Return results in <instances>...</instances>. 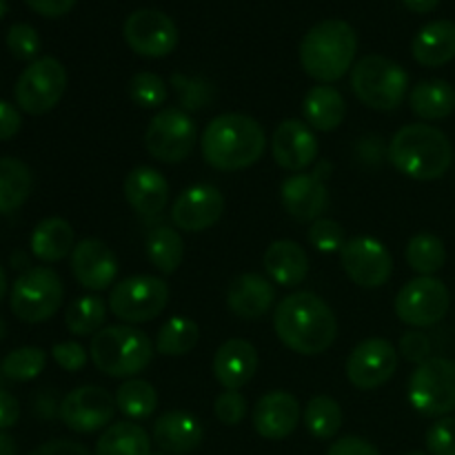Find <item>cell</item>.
<instances>
[{"instance_id": "58", "label": "cell", "mask_w": 455, "mask_h": 455, "mask_svg": "<svg viewBox=\"0 0 455 455\" xmlns=\"http://www.w3.org/2000/svg\"><path fill=\"white\" fill-rule=\"evenodd\" d=\"M407 455H429V453H425V451H409Z\"/></svg>"}, {"instance_id": "19", "label": "cell", "mask_w": 455, "mask_h": 455, "mask_svg": "<svg viewBox=\"0 0 455 455\" xmlns=\"http://www.w3.org/2000/svg\"><path fill=\"white\" fill-rule=\"evenodd\" d=\"M271 154L278 167L287 172H302L318 158V140L314 129L305 120H283L271 138Z\"/></svg>"}, {"instance_id": "51", "label": "cell", "mask_w": 455, "mask_h": 455, "mask_svg": "<svg viewBox=\"0 0 455 455\" xmlns=\"http://www.w3.org/2000/svg\"><path fill=\"white\" fill-rule=\"evenodd\" d=\"M36 13L44 18H60L65 13L71 12V7L76 4V0H25Z\"/></svg>"}, {"instance_id": "56", "label": "cell", "mask_w": 455, "mask_h": 455, "mask_svg": "<svg viewBox=\"0 0 455 455\" xmlns=\"http://www.w3.org/2000/svg\"><path fill=\"white\" fill-rule=\"evenodd\" d=\"M4 336H7V324H4V320L0 318V340H4Z\"/></svg>"}, {"instance_id": "49", "label": "cell", "mask_w": 455, "mask_h": 455, "mask_svg": "<svg viewBox=\"0 0 455 455\" xmlns=\"http://www.w3.org/2000/svg\"><path fill=\"white\" fill-rule=\"evenodd\" d=\"M22 127L20 111L13 105H9L7 100H0V142L9 140V138L16 136Z\"/></svg>"}, {"instance_id": "17", "label": "cell", "mask_w": 455, "mask_h": 455, "mask_svg": "<svg viewBox=\"0 0 455 455\" xmlns=\"http://www.w3.org/2000/svg\"><path fill=\"white\" fill-rule=\"evenodd\" d=\"M225 196L213 185H194L182 191L172 207V220L178 229L198 234L220 220Z\"/></svg>"}, {"instance_id": "31", "label": "cell", "mask_w": 455, "mask_h": 455, "mask_svg": "<svg viewBox=\"0 0 455 455\" xmlns=\"http://www.w3.org/2000/svg\"><path fill=\"white\" fill-rule=\"evenodd\" d=\"M96 455H151V438L136 422H116L98 438Z\"/></svg>"}, {"instance_id": "24", "label": "cell", "mask_w": 455, "mask_h": 455, "mask_svg": "<svg viewBox=\"0 0 455 455\" xmlns=\"http://www.w3.org/2000/svg\"><path fill=\"white\" fill-rule=\"evenodd\" d=\"M123 194L129 207L140 216H158L169 203V182L154 167H136L123 182Z\"/></svg>"}, {"instance_id": "7", "label": "cell", "mask_w": 455, "mask_h": 455, "mask_svg": "<svg viewBox=\"0 0 455 455\" xmlns=\"http://www.w3.org/2000/svg\"><path fill=\"white\" fill-rule=\"evenodd\" d=\"M65 300V284L49 267H31L20 274L9 293L13 315L27 324L47 323Z\"/></svg>"}, {"instance_id": "48", "label": "cell", "mask_w": 455, "mask_h": 455, "mask_svg": "<svg viewBox=\"0 0 455 455\" xmlns=\"http://www.w3.org/2000/svg\"><path fill=\"white\" fill-rule=\"evenodd\" d=\"M327 455H380V451H378L369 440L349 435V438L336 440V443L329 447Z\"/></svg>"}, {"instance_id": "39", "label": "cell", "mask_w": 455, "mask_h": 455, "mask_svg": "<svg viewBox=\"0 0 455 455\" xmlns=\"http://www.w3.org/2000/svg\"><path fill=\"white\" fill-rule=\"evenodd\" d=\"M47 354L38 347H20L3 360V373L13 382H29L43 373Z\"/></svg>"}, {"instance_id": "27", "label": "cell", "mask_w": 455, "mask_h": 455, "mask_svg": "<svg viewBox=\"0 0 455 455\" xmlns=\"http://www.w3.org/2000/svg\"><path fill=\"white\" fill-rule=\"evenodd\" d=\"M411 53L422 67H443L455 58V22L434 20L422 27L411 43Z\"/></svg>"}, {"instance_id": "35", "label": "cell", "mask_w": 455, "mask_h": 455, "mask_svg": "<svg viewBox=\"0 0 455 455\" xmlns=\"http://www.w3.org/2000/svg\"><path fill=\"white\" fill-rule=\"evenodd\" d=\"M116 407L129 420H145V418L154 416V411L158 409V391L154 389L151 382L132 378L116 391Z\"/></svg>"}, {"instance_id": "57", "label": "cell", "mask_w": 455, "mask_h": 455, "mask_svg": "<svg viewBox=\"0 0 455 455\" xmlns=\"http://www.w3.org/2000/svg\"><path fill=\"white\" fill-rule=\"evenodd\" d=\"M4 9H7V4H4V0H0V16L4 13Z\"/></svg>"}, {"instance_id": "44", "label": "cell", "mask_w": 455, "mask_h": 455, "mask_svg": "<svg viewBox=\"0 0 455 455\" xmlns=\"http://www.w3.org/2000/svg\"><path fill=\"white\" fill-rule=\"evenodd\" d=\"M427 451L429 455H455V416H444L427 431Z\"/></svg>"}, {"instance_id": "28", "label": "cell", "mask_w": 455, "mask_h": 455, "mask_svg": "<svg viewBox=\"0 0 455 455\" xmlns=\"http://www.w3.org/2000/svg\"><path fill=\"white\" fill-rule=\"evenodd\" d=\"M302 116H305V123L315 132H333L340 127L347 116L345 98L336 87L318 84L307 92L302 100Z\"/></svg>"}, {"instance_id": "40", "label": "cell", "mask_w": 455, "mask_h": 455, "mask_svg": "<svg viewBox=\"0 0 455 455\" xmlns=\"http://www.w3.org/2000/svg\"><path fill=\"white\" fill-rule=\"evenodd\" d=\"M129 96H132L133 105L142 107V109H158L160 105H164L169 92L158 74L140 71L129 80Z\"/></svg>"}, {"instance_id": "55", "label": "cell", "mask_w": 455, "mask_h": 455, "mask_svg": "<svg viewBox=\"0 0 455 455\" xmlns=\"http://www.w3.org/2000/svg\"><path fill=\"white\" fill-rule=\"evenodd\" d=\"M4 293H7V274H4V269L0 267V302H3Z\"/></svg>"}, {"instance_id": "34", "label": "cell", "mask_w": 455, "mask_h": 455, "mask_svg": "<svg viewBox=\"0 0 455 455\" xmlns=\"http://www.w3.org/2000/svg\"><path fill=\"white\" fill-rule=\"evenodd\" d=\"M198 338L200 329L194 320L187 318V315H173L158 329V338H156L154 345L160 355L173 358V355L189 354L198 345Z\"/></svg>"}, {"instance_id": "8", "label": "cell", "mask_w": 455, "mask_h": 455, "mask_svg": "<svg viewBox=\"0 0 455 455\" xmlns=\"http://www.w3.org/2000/svg\"><path fill=\"white\" fill-rule=\"evenodd\" d=\"M409 404L425 418H444L455 411V363L429 358L409 378Z\"/></svg>"}, {"instance_id": "47", "label": "cell", "mask_w": 455, "mask_h": 455, "mask_svg": "<svg viewBox=\"0 0 455 455\" xmlns=\"http://www.w3.org/2000/svg\"><path fill=\"white\" fill-rule=\"evenodd\" d=\"M398 354L403 355L407 363L422 364L425 360L431 358V342L425 333L420 331H407L403 338H400Z\"/></svg>"}, {"instance_id": "1", "label": "cell", "mask_w": 455, "mask_h": 455, "mask_svg": "<svg viewBox=\"0 0 455 455\" xmlns=\"http://www.w3.org/2000/svg\"><path fill=\"white\" fill-rule=\"evenodd\" d=\"M274 329L287 349L318 355L331 349L338 336L336 314L315 293L298 291L283 298L274 311Z\"/></svg>"}, {"instance_id": "26", "label": "cell", "mask_w": 455, "mask_h": 455, "mask_svg": "<svg viewBox=\"0 0 455 455\" xmlns=\"http://www.w3.org/2000/svg\"><path fill=\"white\" fill-rule=\"evenodd\" d=\"M265 271L280 287H298L309 274V258L307 251L293 240H275L267 247Z\"/></svg>"}, {"instance_id": "9", "label": "cell", "mask_w": 455, "mask_h": 455, "mask_svg": "<svg viewBox=\"0 0 455 455\" xmlns=\"http://www.w3.org/2000/svg\"><path fill=\"white\" fill-rule=\"evenodd\" d=\"M169 302V284L156 275H129L109 293V309L124 324L151 323Z\"/></svg>"}, {"instance_id": "54", "label": "cell", "mask_w": 455, "mask_h": 455, "mask_svg": "<svg viewBox=\"0 0 455 455\" xmlns=\"http://www.w3.org/2000/svg\"><path fill=\"white\" fill-rule=\"evenodd\" d=\"M18 449H16V443H13L12 435L3 434L0 431V455H16Z\"/></svg>"}, {"instance_id": "13", "label": "cell", "mask_w": 455, "mask_h": 455, "mask_svg": "<svg viewBox=\"0 0 455 455\" xmlns=\"http://www.w3.org/2000/svg\"><path fill=\"white\" fill-rule=\"evenodd\" d=\"M340 262L349 280L364 289L382 287L394 274V258L389 249L380 240L369 235H355L347 240L340 251Z\"/></svg>"}, {"instance_id": "50", "label": "cell", "mask_w": 455, "mask_h": 455, "mask_svg": "<svg viewBox=\"0 0 455 455\" xmlns=\"http://www.w3.org/2000/svg\"><path fill=\"white\" fill-rule=\"evenodd\" d=\"M29 455H92L87 451V447H83L80 443L74 440H52V443H44Z\"/></svg>"}, {"instance_id": "14", "label": "cell", "mask_w": 455, "mask_h": 455, "mask_svg": "<svg viewBox=\"0 0 455 455\" xmlns=\"http://www.w3.org/2000/svg\"><path fill=\"white\" fill-rule=\"evenodd\" d=\"M398 369V351L385 338H367L347 358V380L360 391L380 389Z\"/></svg>"}, {"instance_id": "32", "label": "cell", "mask_w": 455, "mask_h": 455, "mask_svg": "<svg viewBox=\"0 0 455 455\" xmlns=\"http://www.w3.org/2000/svg\"><path fill=\"white\" fill-rule=\"evenodd\" d=\"M34 187L29 167L18 158H0V216L20 209Z\"/></svg>"}, {"instance_id": "41", "label": "cell", "mask_w": 455, "mask_h": 455, "mask_svg": "<svg viewBox=\"0 0 455 455\" xmlns=\"http://www.w3.org/2000/svg\"><path fill=\"white\" fill-rule=\"evenodd\" d=\"M172 84L178 92V98H180L182 107H185L187 111L203 109L209 102V98L213 96L212 84L204 83L203 78H187V76L182 74H173Z\"/></svg>"}, {"instance_id": "10", "label": "cell", "mask_w": 455, "mask_h": 455, "mask_svg": "<svg viewBox=\"0 0 455 455\" xmlns=\"http://www.w3.org/2000/svg\"><path fill=\"white\" fill-rule=\"evenodd\" d=\"M67 89V69L52 56L36 58L18 76L13 96L16 105L29 116H43L62 100Z\"/></svg>"}, {"instance_id": "59", "label": "cell", "mask_w": 455, "mask_h": 455, "mask_svg": "<svg viewBox=\"0 0 455 455\" xmlns=\"http://www.w3.org/2000/svg\"><path fill=\"white\" fill-rule=\"evenodd\" d=\"M151 455H169V453H164V451H156L154 453V451H151Z\"/></svg>"}, {"instance_id": "29", "label": "cell", "mask_w": 455, "mask_h": 455, "mask_svg": "<svg viewBox=\"0 0 455 455\" xmlns=\"http://www.w3.org/2000/svg\"><path fill=\"white\" fill-rule=\"evenodd\" d=\"M29 244L40 262H60L74 251V229L62 218H44L36 225Z\"/></svg>"}, {"instance_id": "36", "label": "cell", "mask_w": 455, "mask_h": 455, "mask_svg": "<svg viewBox=\"0 0 455 455\" xmlns=\"http://www.w3.org/2000/svg\"><path fill=\"white\" fill-rule=\"evenodd\" d=\"M404 258H407V265L416 274L434 275L447 262V249H444V243L438 235L429 234V231H422V234H416L409 240Z\"/></svg>"}, {"instance_id": "22", "label": "cell", "mask_w": 455, "mask_h": 455, "mask_svg": "<svg viewBox=\"0 0 455 455\" xmlns=\"http://www.w3.org/2000/svg\"><path fill=\"white\" fill-rule=\"evenodd\" d=\"M212 369L220 387H225V391L243 389L258 371L256 347L243 338H231L218 347Z\"/></svg>"}, {"instance_id": "52", "label": "cell", "mask_w": 455, "mask_h": 455, "mask_svg": "<svg viewBox=\"0 0 455 455\" xmlns=\"http://www.w3.org/2000/svg\"><path fill=\"white\" fill-rule=\"evenodd\" d=\"M20 418V404L16 395L7 389H0V429H12Z\"/></svg>"}, {"instance_id": "45", "label": "cell", "mask_w": 455, "mask_h": 455, "mask_svg": "<svg viewBox=\"0 0 455 455\" xmlns=\"http://www.w3.org/2000/svg\"><path fill=\"white\" fill-rule=\"evenodd\" d=\"M247 398L240 391H222L213 403V413L227 427H235L247 416Z\"/></svg>"}, {"instance_id": "25", "label": "cell", "mask_w": 455, "mask_h": 455, "mask_svg": "<svg viewBox=\"0 0 455 455\" xmlns=\"http://www.w3.org/2000/svg\"><path fill=\"white\" fill-rule=\"evenodd\" d=\"M275 302V287L260 274H243L229 284L227 307L243 320H260Z\"/></svg>"}, {"instance_id": "46", "label": "cell", "mask_w": 455, "mask_h": 455, "mask_svg": "<svg viewBox=\"0 0 455 455\" xmlns=\"http://www.w3.org/2000/svg\"><path fill=\"white\" fill-rule=\"evenodd\" d=\"M87 349H84L80 342L67 340V342H58V345L52 347V358L60 364L65 371L76 373L87 364Z\"/></svg>"}, {"instance_id": "21", "label": "cell", "mask_w": 455, "mask_h": 455, "mask_svg": "<svg viewBox=\"0 0 455 455\" xmlns=\"http://www.w3.org/2000/svg\"><path fill=\"white\" fill-rule=\"evenodd\" d=\"M300 425V404L287 391H269L253 407V427L267 440H283Z\"/></svg>"}, {"instance_id": "37", "label": "cell", "mask_w": 455, "mask_h": 455, "mask_svg": "<svg viewBox=\"0 0 455 455\" xmlns=\"http://www.w3.org/2000/svg\"><path fill=\"white\" fill-rule=\"evenodd\" d=\"M107 305L100 296H80L67 307L65 324L74 336H96L105 327Z\"/></svg>"}, {"instance_id": "38", "label": "cell", "mask_w": 455, "mask_h": 455, "mask_svg": "<svg viewBox=\"0 0 455 455\" xmlns=\"http://www.w3.org/2000/svg\"><path fill=\"white\" fill-rule=\"evenodd\" d=\"M307 431L318 440H331L342 427V409L329 395H315L302 413Z\"/></svg>"}, {"instance_id": "18", "label": "cell", "mask_w": 455, "mask_h": 455, "mask_svg": "<svg viewBox=\"0 0 455 455\" xmlns=\"http://www.w3.org/2000/svg\"><path fill=\"white\" fill-rule=\"evenodd\" d=\"M71 274L80 287L105 291L118 278V258L98 238H84L71 251Z\"/></svg>"}, {"instance_id": "3", "label": "cell", "mask_w": 455, "mask_h": 455, "mask_svg": "<svg viewBox=\"0 0 455 455\" xmlns=\"http://www.w3.org/2000/svg\"><path fill=\"white\" fill-rule=\"evenodd\" d=\"M389 160L400 173L413 180H438L451 167L453 147L443 129L413 123L398 129L391 138Z\"/></svg>"}, {"instance_id": "43", "label": "cell", "mask_w": 455, "mask_h": 455, "mask_svg": "<svg viewBox=\"0 0 455 455\" xmlns=\"http://www.w3.org/2000/svg\"><path fill=\"white\" fill-rule=\"evenodd\" d=\"M7 47L18 60H36L40 52V36L27 22H16L7 31Z\"/></svg>"}, {"instance_id": "20", "label": "cell", "mask_w": 455, "mask_h": 455, "mask_svg": "<svg viewBox=\"0 0 455 455\" xmlns=\"http://www.w3.org/2000/svg\"><path fill=\"white\" fill-rule=\"evenodd\" d=\"M280 200L293 220L315 222L329 207V189L315 173H298L280 185Z\"/></svg>"}, {"instance_id": "2", "label": "cell", "mask_w": 455, "mask_h": 455, "mask_svg": "<svg viewBox=\"0 0 455 455\" xmlns=\"http://www.w3.org/2000/svg\"><path fill=\"white\" fill-rule=\"evenodd\" d=\"M204 160L218 172H240L262 158L267 136L256 118L244 114L216 116L200 138Z\"/></svg>"}, {"instance_id": "33", "label": "cell", "mask_w": 455, "mask_h": 455, "mask_svg": "<svg viewBox=\"0 0 455 455\" xmlns=\"http://www.w3.org/2000/svg\"><path fill=\"white\" fill-rule=\"evenodd\" d=\"M147 258L160 274H176L185 258V243H182L180 234L172 227H160V229L151 231L147 238Z\"/></svg>"}, {"instance_id": "4", "label": "cell", "mask_w": 455, "mask_h": 455, "mask_svg": "<svg viewBox=\"0 0 455 455\" xmlns=\"http://www.w3.org/2000/svg\"><path fill=\"white\" fill-rule=\"evenodd\" d=\"M358 38L349 22L323 20L311 27L300 43V65L318 83L340 80L351 69Z\"/></svg>"}, {"instance_id": "6", "label": "cell", "mask_w": 455, "mask_h": 455, "mask_svg": "<svg viewBox=\"0 0 455 455\" xmlns=\"http://www.w3.org/2000/svg\"><path fill=\"white\" fill-rule=\"evenodd\" d=\"M409 74L385 56L360 58L351 69V89L363 105L376 111H394L407 98Z\"/></svg>"}, {"instance_id": "42", "label": "cell", "mask_w": 455, "mask_h": 455, "mask_svg": "<svg viewBox=\"0 0 455 455\" xmlns=\"http://www.w3.org/2000/svg\"><path fill=\"white\" fill-rule=\"evenodd\" d=\"M309 243L314 244L315 251H323V253L342 251V247L347 244L345 229H342L340 222L329 220V218H318L309 229Z\"/></svg>"}, {"instance_id": "30", "label": "cell", "mask_w": 455, "mask_h": 455, "mask_svg": "<svg viewBox=\"0 0 455 455\" xmlns=\"http://www.w3.org/2000/svg\"><path fill=\"white\" fill-rule=\"evenodd\" d=\"M411 111L422 120H443L455 111V87L447 80H420L409 93Z\"/></svg>"}, {"instance_id": "12", "label": "cell", "mask_w": 455, "mask_h": 455, "mask_svg": "<svg viewBox=\"0 0 455 455\" xmlns=\"http://www.w3.org/2000/svg\"><path fill=\"white\" fill-rule=\"evenodd\" d=\"M145 147L160 163H182L196 147V123L176 107L160 109L147 127Z\"/></svg>"}, {"instance_id": "53", "label": "cell", "mask_w": 455, "mask_h": 455, "mask_svg": "<svg viewBox=\"0 0 455 455\" xmlns=\"http://www.w3.org/2000/svg\"><path fill=\"white\" fill-rule=\"evenodd\" d=\"M403 3L407 4V9H411V12L429 13V12H434L435 7H438L440 0H403Z\"/></svg>"}, {"instance_id": "5", "label": "cell", "mask_w": 455, "mask_h": 455, "mask_svg": "<svg viewBox=\"0 0 455 455\" xmlns=\"http://www.w3.org/2000/svg\"><path fill=\"white\" fill-rule=\"evenodd\" d=\"M156 354L151 338L132 324L102 327L92 336L89 358L100 373L109 378H133L145 371Z\"/></svg>"}, {"instance_id": "16", "label": "cell", "mask_w": 455, "mask_h": 455, "mask_svg": "<svg viewBox=\"0 0 455 455\" xmlns=\"http://www.w3.org/2000/svg\"><path fill=\"white\" fill-rule=\"evenodd\" d=\"M123 36L132 52L145 58H164L176 49L178 27L167 13L158 9H138L129 13Z\"/></svg>"}, {"instance_id": "11", "label": "cell", "mask_w": 455, "mask_h": 455, "mask_svg": "<svg viewBox=\"0 0 455 455\" xmlns=\"http://www.w3.org/2000/svg\"><path fill=\"white\" fill-rule=\"evenodd\" d=\"M451 296L443 280L434 275H420L404 284L395 296V315L404 324L427 329L438 324L447 315Z\"/></svg>"}, {"instance_id": "23", "label": "cell", "mask_w": 455, "mask_h": 455, "mask_svg": "<svg viewBox=\"0 0 455 455\" xmlns=\"http://www.w3.org/2000/svg\"><path fill=\"white\" fill-rule=\"evenodd\" d=\"M151 438L160 451L169 455H189L200 447L204 429L198 418L187 411H167L154 422Z\"/></svg>"}, {"instance_id": "15", "label": "cell", "mask_w": 455, "mask_h": 455, "mask_svg": "<svg viewBox=\"0 0 455 455\" xmlns=\"http://www.w3.org/2000/svg\"><path fill=\"white\" fill-rule=\"evenodd\" d=\"M116 409V398L109 391L96 385H84L62 398L58 413L67 429L76 434H93L114 420Z\"/></svg>"}]
</instances>
